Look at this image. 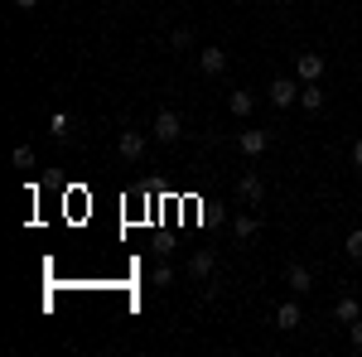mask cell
I'll use <instances>...</instances> for the list:
<instances>
[{
	"instance_id": "4",
	"label": "cell",
	"mask_w": 362,
	"mask_h": 357,
	"mask_svg": "<svg viewBox=\"0 0 362 357\" xmlns=\"http://www.w3.org/2000/svg\"><path fill=\"white\" fill-rule=\"evenodd\" d=\"M213 271H218V251H213V247H203V251L189 256V280H208Z\"/></svg>"
},
{
	"instance_id": "7",
	"label": "cell",
	"mask_w": 362,
	"mask_h": 357,
	"mask_svg": "<svg viewBox=\"0 0 362 357\" xmlns=\"http://www.w3.org/2000/svg\"><path fill=\"white\" fill-rule=\"evenodd\" d=\"M295 73H300V83H319V78H324V58L319 54H295Z\"/></svg>"
},
{
	"instance_id": "12",
	"label": "cell",
	"mask_w": 362,
	"mask_h": 357,
	"mask_svg": "<svg viewBox=\"0 0 362 357\" xmlns=\"http://www.w3.org/2000/svg\"><path fill=\"white\" fill-rule=\"evenodd\" d=\"M300 107H305L309 116H319V111H324V87H319V83H305V87H300Z\"/></svg>"
},
{
	"instance_id": "17",
	"label": "cell",
	"mask_w": 362,
	"mask_h": 357,
	"mask_svg": "<svg viewBox=\"0 0 362 357\" xmlns=\"http://www.w3.org/2000/svg\"><path fill=\"white\" fill-rule=\"evenodd\" d=\"M343 251H348L353 261H362V227H358V232H348V247H343Z\"/></svg>"
},
{
	"instance_id": "20",
	"label": "cell",
	"mask_w": 362,
	"mask_h": 357,
	"mask_svg": "<svg viewBox=\"0 0 362 357\" xmlns=\"http://www.w3.org/2000/svg\"><path fill=\"white\" fill-rule=\"evenodd\" d=\"M150 280H155V285H169V280H174V271H169V266H155V275H150Z\"/></svg>"
},
{
	"instance_id": "2",
	"label": "cell",
	"mask_w": 362,
	"mask_h": 357,
	"mask_svg": "<svg viewBox=\"0 0 362 357\" xmlns=\"http://www.w3.org/2000/svg\"><path fill=\"white\" fill-rule=\"evenodd\" d=\"M266 97H271V107H295V102H300V83H295V78H276V83L266 87Z\"/></svg>"
},
{
	"instance_id": "15",
	"label": "cell",
	"mask_w": 362,
	"mask_h": 357,
	"mask_svg": "<svg viewBox=\"0 0 362 357\" xmlns=\"http://www.w3.org/2000/svg\"><path fill=\"white\" fill-rule=\"evenodd\" d=\"M169 44H174L179 54H184V49H194V29H189V25H179L174 34H169Z\"/></svg>"
},
{
	"instance_id": "8",
	"label": "cell",
	"mask_w": 362,
	"mask_h": 357,
	"mask_svg": "<svg viewBox=\"0 0 362 357\" xmlns=\"http://www.w3.org/2000/svg\"><path fill=\"white\" fill-rule=\"evenodd\" d=\"M237 198L256 208V203L266 198V184H261V174H242V179H237Z\"/></svg>"
},
{
	"instance_id": "6",
	"label": "cell",
	"mask_w": 362,
	"mask_h": 357,
	"mask_svg": "<svg viewBox=\"0 0 362 357\" xmlns=\"http://www.w3.org/2000/svg\"><path fill=\"white\" fill-rule=\"evenodd\" d=\"M237 145H242V155H247V160H256V155H266V150H271V131H242Z\"/></svg>"
},
{
	"instance_id": "9",
	"label": "cell",
	"mask_w": 362,
	"mask_h": 357,
	"mask_svg": "<svg viewBox=\"0 0 362 357\" xmlns=\"http://www.w3.org/2000/svg\"><path fill=\"white\" fill-rule=\"evenodd\" d=\"M227 111H232L237 121H242V116H251V111H256V92H251V87H237V92L227 97Z\"/></svg>"
},
{
	"instance_id": "18",
	"label": "cell",
	"mask_w": 362,
	"mask_h": 357,
	"mask_svg": "<svg viewBox=\"0 0 362 357\" xmlns=\"http://www.w3.org/2000/svg\"><path fill=\"white\" fill-rule=\"evenodd\" d=\"M348 343L362 353V319H353V324H348Z\"/></svg>"
},
{
	"instance_id": "16",
	"label": "cell",
	"mask_w": 362,
	"mask_h": 357,
	"mask_svg": "<svg viewBox=\"0 0 362 357\" xmlns=\"http://www.w3.org/2000/svg\"><path fill=\"white\" fill-rule=\"evenodd\" d=\"M15 169H34V150H29V145H15Z\"/></svg>"
},
{
	"instance_id": "19",
	"label": "cell",
	"mask_w": 362,
	"mask_h": 357,
	"mask_svg": "<svg viewBox=\"0 0 362 357\" xmlns=\"http://www.w3.org/2000/svg\"><path fill=\"white\" fill-rule=\"evenodd\" d=\"M68 131H73V126H68V116H54V136L68 140Z\"/></svg>"
},
{
	"instance_id": "5",
	"label": "cell",
	"mask_w": 362,
	"mask_h": 357,
	"mask_svg": "<svg viewBox=\"0 0 362 357\" xmlns=\"http://www.w3.org/2000/svg\"><path fill=\"white\" fill-rule=\"evenodd\" d=\"M198 68H203L208 78H223L227 73V54L218 49V44H208V49H198Z\"/></svg>"
},
{
	"instance_id": "10",
	"label": "cell",
	"mask_w": 362,
	"mask_h": 357,
	"mask_svg": "<svg viewBox=\"0 0 362 357\" xmlns=\"http://www.w3.org/2000/svg\"><path fill=\"white\" fill-rule=\"evenodd\" d=\"M256 232H261V213H237V218H232V237H237V242H251Z\"/></svg>"
},
{
	"instance_id": "1",
	"label": "cell",
	"mask_w": 362,
	"mask_h": 357,
	"mask_svg": "<svg viewBox=\"0 0 362 357\" xmlns=\"http://www.w3.org/2000/svg\"><path fill=\"white\" fill-rule=\"evenodd\" d=\"M150 136H155V140H165V145H174V140L184 136V116L165 107L160 116H155V126H150Z\"/></svg>"
},
{
	"instance_id": "14",
	"label": "cell",
	"mask_w": 362,
	"mask_h": 357,
	"mask_svg": "<svg viewBox=\"0 0 362 357\" xmlns=\"http://www.w3.org/2000/svg\"><path fill=\"white\" fill-rule=\"evenodd\" d=\"M276 329H285V333L300 329V304H295V300H285V304L276 309Z\"/></svg>"
},
{
	"instance_id": "21",
	"label": "cell",
	"mask_w": 362,
	"mask_h": 357,
	"mask_svg": "<svg viewBox=\"0 0 362 357\" xmlns=\"http://www.w3.org/2000/svg\"><path fill=\"white\" fill-rule=\"evenodd\" d=\"M353 169L362 174V140H353Z\"/></svg>"
},
{
	"instance_id": "22",
	"label": "cell",
	"mask_w": 362,
	"mask_h": 357,
	"mask_svg": "<svg viewBox=\"0 0 362 357\" xmlns=\"http://www.w3.org/2000/svg\"><path fill=\"white\" fill-rule=\"evenodd\" d=\"M15 5H20V10H34V5H39V0H15Z\"/></svg>"
},
{
	"instance_id": "13",
	"label": "cell",
	"mask_w": 362,
	"mask_h": 357,
	"mask_svg": "<svg viewBox=\"0 0 362 357\" xmlns=\"http://www.w3.org/2000/svg\"><path fill=\"white\" fill-rule=\"evenodd\" d=\"M334 319H338V324H353V319H362V304L353 300V295H338V304H334Z\"/></svg>"
},
{
	"instance_id": "11",
	"label": "cell",
	"mask_w": 362,
	"mask_h": 357,
	"mask_svg": "<svg viewBox=\"0 0 362 357\" xmlns=\"http://www.w3.org/2000/svg\"><path fill=\"white\" fill-rule=\"evenodd\" d=\"M285 285H290L295 295H309V290H314V275H309V266H300V261H295V266L285 271Z\"/></svg>"
},
{
	"instance_id": "3",
	"label": "cell",
	"mask_w": 362,
	"mask_h": 357,
	"mask_svg": "<svg viewBox=\"0 0 362 357\" xmlns=\"http://www.w3.org/2000/svg\"><path fill=\"white\" fill-rule=\"evenodd\" d=\"M116 155H121L126 165L145 160V131H121V140H116Z\"/></svg>"
}]
</instances>
